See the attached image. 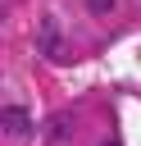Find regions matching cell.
Returning <instances> with one entry per match:
<instances>
[{"instance_id":"1","label":"cell","mask_w":141,"mask_h":146,"mask_svg":"<svg viewBox=\"0 0 141 146\" xmlns=\"http://www.w3.org/2000/svg\"><path fill=\"white\" fill-rule=\"evenodd\" d=\"M5 128H9L14 137H23V132H32V119H27V110H18V105H9V110H5Z\"/></svg>"},{"instance_id":"2","label":"cell","mask_w":141,"mask_h":146,"mask_svg":"<svg viewBox=\"0 0 141 146\" xmlns=\"http://www.w3.org/2000/svg\"><path fill=\"white\" fill-rule=\"evenodd\" d=\"M41 50H45V55H59V32H55V23H50V18L41 23Z\"/></svg>"},{"instance_id":"3","label":"cell","mask_w":141,"mask_h":146,"mask_svg":"<svg viewBox=\"0 0 141 146\" xmlns=\"http://www.w3.org/2000/svg\"><path fill=\"white\" fill-rule=\"evenodd\" d=\"M86 9H91V14H109V9H114V0H86Z\"/></svg>"},{"instance_id":"4","label":"cell","mask_w":141,"mask_h":146,"mask_svg":"<svg viewBox=\"0 0 141 146\" xmlns=\"http://www.w3.org/2000/svg\"><path fill=\"white\" fill-rule=\"evenodd\" d=\"M100 146H118V141H100Z\"/></svg>"}]
</instances>
